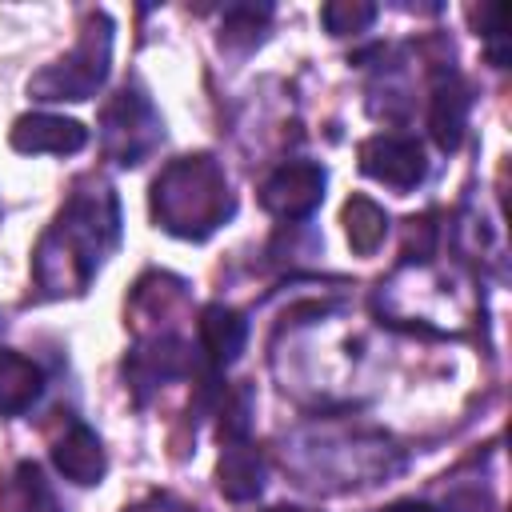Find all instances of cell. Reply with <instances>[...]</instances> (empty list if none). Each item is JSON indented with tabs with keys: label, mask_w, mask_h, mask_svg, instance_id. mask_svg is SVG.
Instances as JSON below:
<instances>
[{
	"label": "cell",
	"mask_w": 512,
	"mask_h": 512,
	"mask_svg": "<svg viewBox=\"0 0 512 512\" xmlns=\"http://www.w3.org/2000/svg\"><path fill=\"white\" fill-rule=\"evenodd\" d=\"M360 172L380 180V184H388V188H396V192H408V188H416L424 180L428 160H424L420 140L380 132V136L360 144Z\"/></svg>",
	"instance_id": "obj_6"
},
{
	"label": "cell",
	"mask_w": 512,
	"mask_h": 512,
	"mask_svg": "<svg viewBox=\"0 0 512 512\" xmlns=\"http://www.w3.org/2000/svg\"><path fill=\"white\" fill-rule=\"evenodd\" d=\"M164 136V124L156 116V108L148 104L144 92L136 88H124L116 92L108 104H104V116H100V140H104V152L116 160V164H140L148 160V152L160 144Z\"/></svg>",
	"instance_id": "obj_4"
},
{
	"label": "cell",
	"mask_w": 512,
	"mask_h": 512,
	"mask_svg": "<svg viewBox=\"0 0 512 512\" xmlns=\"http://www.w3.org/2000/svg\"><path fill=\"white\" fill-rule=\"evenodd\" d=\"M52 464L60 468L64 480H72V484H80V488L100 484L104 472H108L104 444H100V436H96L88 424H72V428L56 440V448H52Z\"/></svg>",
	"instance_id": "obj_9"
},
{
	"label": "cell",
	"mask_w": 512,
	"mask_h": 512,
	"mask_svg": "<svg viewBox=\"0 0 512 512\" xmlns=\"http://www.w3.org/2000/svg\"><path fill=\"white\" fill-rule=\"evenodd\" d=\"M340 220H344V236H348V244H352L356 256H372L384 244V236H388V216L368 196H352L344 204Z\"/></svg>",
	"instance_id": "obj_13"
},
{
	"label": "cell",
	"mask_w": 512,
	"mask_h": 512,
	"mask_svg": "<svg viewBox=\"0 0 512 512\" xmlns=\"http://www.w3.org/2000/svg\"><path fill=\"white\" fill-rule=\"evenodd\" d=\"M372 20H376V4H368V0H332V4L320 8V24H324L332 36L364 32Z\"/></svg>",
	"instance_id": "obj_16"
},
{
	"label": "cell",
	"mask_w": 512,
	"mask_h": 512,
	"mask_svg": "<svg viewBox=\"0 0 512 512\" xmlns=\"http://www.w3.org/2000/svg\"><path fill=\"white\" fill-rule=\"evenodd\" d=\"M248 344V320L228 308V304H208L200 312V348L216 368H228L232 360H240Z\"/></svg>",
	"instance_id": "obj_11"
},
{
	"label": "cell",
	"mask_w": 512,
	"mask_h": 512,
	"mask_svg": "<svg viewBox=\"0 0 512 512\" xmlns=\"http://www.w3.org/2000/svg\"><path fill=\"white\" fill-rule=\"evenodd\" d=\"M216 488L236 504L256 500L264 492V456L248 440H224V452L216 464Z\"/></svg>",
	"instance_id": "obj_10"
},
{
	"label": "cell",
	"mask_w": 512,
	"mask_h": 512,
	"mask_svg": "<svg viewBox=\"0 0 512 512\" xmlns=\"http://www.w3.org/2000/svg\"><path fill=\"white\" fill-rule=\"evenodd\" d=\"M264 512H304V508H292V504H276V508H264Z\"/></svg>",
	"instance_id": "obj_19"
},
{
	"label": "cell",
	"mask_w": 512,
	"mask_h": 512,
	"mask_svg": "<svg viewBox=\"0 0 512 512\" xmlns=\"http://www.w3.org/2000/svg\"><path fill=\"white\" fill-rule=\"evenodd\" d=\"M44 392V372L20 356L0 348V416H24Z\"/></svg>",
	"instance_id": "obj_12"
},
{
	"label": "cell",
	"mask_w": 512,
	"mask_h": 512,
	"mask_svg": "<svg viewBox=\"0 0 512 512\" xmlns=\"http://www.w3.org/2000/svg\"><path fill=\"white\" fill-rule=\"evenodd\" d=\"M468 84L456 76V72H444L432 88V104H428V132L436 140L440 152H456L460 140H464V128H468Z\"/></svg>",
	"instance_id": "obj_8"
},
{
	"label": "cell",
	"mask_w": 512,
	"mask_h": 512,
	"mask_svg": "<svg viewBox=\"0 0 512 512\" xmlns=\"http://www.w3.org/2000/svg\"><path fill=\"white\" fill-rule=\"evenodd\" d=\"M120 240V204L108 184L80 188L36 248V284L48 296H76L92 284Z\"/></svg>",
	"instance_id": "obj_1"
},
{
	"label": "cell",
	"mask_w": 512,
	"mask_h": 512,
	"mask_svg": "<svg viewBox=\"0 0 512 512\" xmlns=\"http://www.w3.org/2000/svg\"><path fill=\"white\" fill-rule=\"evenodd\" d=\"M324 168L312 160H288L260 184V204L280 220H308L324 200Z\"/></svg>",
	"instance_id": "obj_5"
},
{
	"label": "cell",
	"mask_w": 512,
	"mask_h": 512,
	"mask_svg": "<svg viewBox=\"0 0 512 512\" xmlns=\"http://www.w3.org/2000/svg\"><path fill=\"white\" fill-rule=\"evenodd\" d=\"M384 512H440V508L436 504H424V500H400V504H392Z\"/></svg>",
	"instance_id": "obj_18"
},
{
	"label": "cell",
	"mask_w": 512,
	"mask_h": 512,
	"mask_svg": "<svg viewBox=\"0 0 512 512\" xmlns=\"http://www.w3.org/2000/svg\"><path fill=\"white\" fill-rule=\"evenodd\" d=\"M268 16H272V8L268 4H240V8H228V16H224V44L232 48V44H244V48H252L260 36H264V24H268Z\"/></svg>",
	"instance_id": "obj_17"
},
{
	"label": "cell",
	"mask_w": 512,
	"mask_h": 512,
	"mask_svg": "<svg viewBox=\"0 0 512 512\" xmlns=\"http://www.w3.org/2000/svg\"><path fill=\"white\" fill-rule=\"evenodd\" d=\"M4 500H8V512H56V500H52V492L44 488L36 464H20V468H16L12 488H8Z\"/></svg>",
	"instance_id": "obj_15"
},
{
	"label": "cell",
	"mask_w": 512,
	"mask_h": 512,
	"mask_svg": "<svg viewBox=\"0 0 512 512\" xmlns=\"http://www.w3.org/2000/svg\"><path fill=\"white\" fill-rule=\"evenodd\" d=\"M128 372L136 384H164L172 376L184 372V344L164 336V340H152L148 348H136L132 360H128Z\"/></svg>",
	"instance_id": "obj_14"
},
{
	"label": "cell",
	"mask_w": 512,
	"mask_h": 512,
	"mask_svg": "<svg viewBox=\"0 0 512 512\" xmlns=\"http://www.w3.org/2000/svg\"><path fill=\"white\" fill-rule=\"evenodd\" d=\"M236 212L224 168L212 156H180L152 184V216L180 240L212 236Z\"/></svg>",
	"instance_id": "obj_2"
},
{
	"label": "cell",
	"mask_w": 512,
	"mask_h": 512,
	"mask_svg": "<svg viewBox=\"0 0 512 512\" xmlns=\"http://www.w3.org/2000/svg\"><path fill=\"white\" fill-rule=\"evenodd\" d=\"M112 68V20L108 12H88L80 24V40L68 56L52 60L28 80V96L36 100H88L108 80Z\"/></svg>",
	"instance_id": "obj_3"
},
{
	"label": "cell",
	"mask_w": 512,
	"mask_h": 512,
	"mask_svg": "<svg viewBox=\"0 0 512 512\" xmlns=\"http://www.w3.org/2000/svg\"><path fill=\"white\" fill-rule=\"evenodd\" d=\"M12 148L24 156H72L88 144V128L72 116L56 112H28L12 124Z\"/></svg>",
	"instance_id": "obj_7"
}]
</instances>
